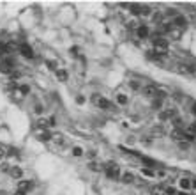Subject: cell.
Returning a JSON list of instances; mask_svg holds the SVG:
<instances>
[{
	"label": "cell",
	"instance_id": "1",
	"mask_svg": "<svg viewBox=\"0 0 196 195\" xmlns=\"http://www.w3.org/2000/svg\"><path fill=\"white\" fill-rule=\"evenodd\" d=\"M103 170L106 172V177H108V179H113V181L120 179V170H119V165H117L115 161H108Z\"/></svg>",
	"mask_w": 196,
	"mask_h": 195
},
{
	"label": "cell",
	"instance_id": "2",
	"mask_svg": "<svg viewBox=\"0 0 196 195\" xmlns=\"http://www.w3.org/2000/svg\"><path fill=\"white\" fill-rule=\"evenodd\" d=\"M154 50H155V53L164 55L166 50H168V41H166V39H163V37H155V39H154Z\"/></svg>",
	"mask_w": 196,
	"mask_h": 195
},
{
	"label": "cell",
	"instance_id": "3",
	"mask_svg": "<svg viewBox=\"0 0 196 195\" xmlns=\"http://www.w3.org/2000/svg\"><path fill=\"white\" fill-rule=\"evenodd\" d=\"M13 69H14V62L11 59H6V60L0 62V73H13Z\"/></svg>",
	"mask_w": 196,
	"mask_h": 195
},
{
	"label": "cell",
	"instance_id": "4",
	"mask_svg": "<svg viewBox=\"0 0 196 195\" xmlns=\"http://www.w3.org/2000/svg\"><path fill=\"white\" fill-rule=\"evenodd\" d=\"M141 92H143V96H147V98H155L157 87H155L154 83H148V85H145L143 89H141Z\"/></svg>",
	"mask_w": 196,
	"mask_h": 195
},
{
	"label": "cell",
	"instance_id": "5",
	"mask_svg": "<svg viewBox=\"0 0 196 195\" xmlns=\"http://www.w3.org/2000/svg\"><path fill=\"white\" fill-rule=\"evenodd\" d=\"M32 186H34V183H32V181L20 179V181H18V186H16V190H21V192H30V190H32Z\"/></svg>",
	"mask_w": 196,
	"mask_h": 195
},
{
	"label": "cell",
	"instance_id": "6",
	"mask_svg": "<svg viewBox=\"0 0 196 195\" xmlns=\"http://www.w3.org/2000/svg\"><path fill=\"white\" fill-rule=\"evenodd\" d=\"M20 53L23 55V57H27V59H32V57H34V50H32V46H28L27 43H23L20 46Z\"/></svg>",
	"mask_w": 196,
	"mask_h": 195
},
{
	"label": "cell",
	"instance_id": "7",
	"mask_svg": "<svg viewBox=\"0 0 196 195\" xmlns=\"http://www.w3.org/2000/svg\"><path fill=\"white\" fill-rule=\"evenodd\" d=\"M9 176H11L13 179H21V176H23V170H21L18 165H11V169H9Z\"/></svg>",
	"mask_w": 196,
	"mask_h": 195
},
{
	"label": "cell",
	"instance_id": "8",
	"mask_svg": "<svg viewBox=\"0 0 196 195\" xmlns=\"http://www.w3.org/2000/svg\"><path fill=\"white\" fill-rule=\"evenodd\" d=\"M96 105H97V107H99L101 110H112V108H113V105H112L110 101H108L106 98H99Z\"/></svg>",
	"mask_w": 196,
	"mask_h": 195
},
{
	"label": "cell",
	"instance_id": "9",
	"mask_svg": "<svg viewBox=\"0 0 196 195\" xmlns=\"http://www.w3.org/2000/svg\"><path fill=\"white\" fill-rule=\"evenodd\" d=\"M148 34H150V32H148V27H145V25H140V27L136 29V36L140 37V39H147Z\"/></svg>",
	"mask_w": 196,
	"mask_h": 195
},
{
	"label": "cell",
	"instance_id": "10",
	"mask_svg": "<svg viewBox=\"0 0 196 195\" xmlns=\"http://www.w3.org/2000/svg\"><path fill=\"white\" fill-rule=\"evenodd\" d=\"M122 183H126V185H131V183H134V176L131 172H126V174H122Z\"/></svg>",
	"mask_w": 196,
	"mask_h": 195
},
{
	"label": "cell",
	"instance_id": "11",
	"mask_svg": "<svg viewBox=\"0 0 196 195\" xmlns=\"http://www.w3.org/2000/svg\"><path fill=\"white\" fill-rule=\"evenodd\" d=\"M150 195H166V188L163 186H154L150 190Z\"/></svg>",
	"mask_w": 196,
	"mask_h": 195
},
{
	"label": "cell",
	"instance_id": "12",
	"mask_svg": "<svg viewBox=\"0 0 196 195\" xmlns=\"http://www.w3.org/2000/svg\"><path fill=\"white\" fill-rule=\"evenodd\" d=\"M67 76H69V75H67V71H65V69H57V78L60 80V82H65V80H67Z\"/></svg>",
	"mask_w": 196,
	"mask_h": 195
},
{
	"label": "cell",
	"instance_id": "13",
	"mask_svg": "<svg viewBox=\"0 0 196 195\" xmlns=\"http://www.w3.org/2000/svg\"><path fill=\"white\" fill-rule=\"evenodd\" d=\"M173 23H175V25H178V27H186V25H187V20H186L184 16H175Z\"/></svg>",
	"mask_w": 196,
	"mask_h": 195
},
{
	"label": "cell",
	"instance_id": "14",
	"mask_svg": "<svg viewBox=\"0 0 196 195\" xmlns=\"http://www.w3.org/2000/svg\"><path fill=\"white\" fill-rule=\"evenodd\" d=\"M51 137H53V135H49L48 131H41V133H39V140H41V142H48V140H51Z\"/></svg>",
	"mask_w": 196,
	"mask_h": 195
},
{
	"label": "cell",
	"instance_id": "15",
	"mask_svg": "<svg viewBox=\"0 0 196 195\" xmlns=\"http://www.w3.org/2000/svg\"><path fill=\"white\" fill-rule=\"evenodd\" d=\"M180 188H182V190H189L191 188V179L182 177V179H180Z\"/></svg>",
	"mask_w": 196,
	"mask_h": 195
},
{
	"label": "cell",
	"instance_id": "16",
	"mask_svg": "<svg viewBox=\"0 0 196 195\" xmlns=\"http://www.w3.org/2000/svg\"><path fill=\"white\" fill-rule=\"evenodd\" d=\"M35 126H37V128H41V130H44V131H46V128H48V126H49V123H48V121H46V119H39Z\"/></svg>",
	"mask_w": 196,
	"mask_h": 195
},
{
	"label": "cell",
	"instance_id": "17",
	"mask_svg": "<svg viewBox=\"0 0 196 195\" xmlns=\"http://www.w3.org/2000/svg\"><path fill=\"white\" fill-rule=\"evenodd\" d=\"M161 107H163V100L161 98H155L154 101H152V108L154 110H161Z\"/></svg>",
	"mask_w": 196,
	"mask_h": 195
},
{
	"label": "cell",
	"instance_id": "18",
	"mask_svg": "<svg viewBox=\"0 0 196 195\" xmlns=\"http://www.w3.org/2000/svg\"><path fill=\"white\" fill-rule=\"evenodd\" d=\"M88 169H90V170H94V172H101L104 167H99L96 161H90V163H88Z\"/></svg>",
	"mask_w": 196,
	"mask_h": 195
},
{
	"label": "cell",
	"instance_id": "19",
	"mask_svg": "<svg viewBox=\"0 0 196 195\" xmlns=\"http://www.w3.org/2000/svg\"><path fill=\"white\" fill-rule=\"evenodd\" d=\"M140 160L143 161V163H147L148 167H155V161H154V160H150V158H147V156H141Z\"/></svg>",
	"mask_w": 196,
	"mask_h": 195
},
{
	"label": "cell",
	"instance_id": "20",
	"mask_svg": "<svg viewBox=\"0 0 196 195\" xmlns=\"http://www.w3.org/2000/svg\"><path fill=\"white\" fill-rule=\"evenodd\" d=\"M9 169H11V165L7 161H0V172H9Z\"/></svg>",
	"mask_w": 196,
	"mask_h": 195
},
{
	"label": "cell",
	"instance_id": "21",
	"mask_svg": "<svg viewBox=\"0 0 196 195\" xmlns=\"http://www.w3.org/2000/svg\"><path fill=\"white\" fill-rule=\"evenodd\" d=\"M73 154H74V156H78V158H80V156H83V149H81V147H73Z\"/></svg>",
	"mask_w": 196,
	"mask_h": 195
},
{
	"label": "cell",
	"instance_id": "22",
	"mask_svg": "<svg viewBox=\"0 0 196 195\" xmlns=\"http://www.w3.org/2000/svg\"><path fill=\"white\" fill-rule=\"evenodd\" d=\"M117 101H119L120 105H126L127 103V96L126 94H119V96H117Z\"/></svg>",
	"mask_w": 196,
	"mask_h": 195
},
{
	"label": "cell",
	"instance_id": "23",
	"mask_svg": "<svg viewBox=\"0 0 196 195\" xmlns=\"http://www.w3.org/2000/svg\"><path fill=\"white\" fill-rule=\"evenodd\" d=\"M186 133H189V135H194V133H196V123L189 124V128H187V131H186Z\"/></svg>",
	"mask_w": 196,
	"mask_h": 195
},
{
	"label": "cell",
	"instance_id": "24",
	"mask_svg": "<svg viewBox=\"0 0 196 195\" xmlns=\"http://www.w3.org/2000/svg\"><path fill=\"white\" fill-rule=\"evenodd\" d=\"M178 147H180V149H182V151H187V149H189V142H178Z\"/></svg>",
	"mask_w": 196,
	"mask_h": 195
},
{
	"label": "cell",
	"instance_id": "25",
	"mask_svg": "<svg viewBox=\"0 0 196 195\" xmlns=\"http://www.w3.org/2000/svg\"><path fill=\"white\" fill-rule=\"evenodd\" d=\"M141 174H143V176H150V177H152V176H154V170H150V169H141Z\"/></svg>",
	"mask_w": 196,
	"mask_h": 195
},
{
	"label": "cell",
	"instance_id": "26",
	"mask_svg": "<svg viewBox=\"0 0 196 195\" xmlns=\"http://www.w3.org/2000/svg\"><path fill=\"white\" fill-rule=\"evenodd\" d=\"M53 140H55L57 144H64V137L62 135H53Z\"/></svg>",
	"mask_w": 196,
	"mask_h": 195
},
{
	"label": "cell",
	"instance_id": "27",
	"mask_svg": "<svg viewBox=\"0 0 196 195\" xmlns=\"http://www.w3.org/2000/svg\"><path fill=\"white\" fill-rule=\"evenodd\" d=\"M7 154H9V156H16V154H18V149H16V147H11V149L7 151Z\"/></svg>",
	"mask_w": 196,
	"mask_h": 195
},
{
	"label": "cell",
	"instance_id": "28",
	"mask_svg": "<svg viewBox=\"0 0 196 195\" xmlns=\"http://www.w3.org/2000/svg\"><path fill=\"white\" fill-rule=\"evenodd\" d=\"M177 193V190L173 186H170V188H166V195H175Z\"/></svg>",
	"mask_w": 196,
	"mask_h": 195
},
{
	"label": "cell",
	"instance_id": "29",
	"mask_svg": "<svg viewBox=\"0 0 196 195\" xmlns=\"http://www.w3.org/2000/svg\"><path fill=\"white\" fill-rule=\"evenodd\" d=\"M6 154H7L6 147H4V145H0V161H2V158H4V156H6Z\"/></svg>",
	"mask_w": 196,
	"mask_h": 195
},
{
	"label": "cell",
	"instance_id": "30",
	"mask_svg": "<svg viewBox=\"0 0 196 195\" xmlns=\"http://www.w3.org/2000/svg\"><path fill=\"white\" fill-rule=\"evenodd\" d=\"M42 110H44V108H42V105H35L34 112H35V114H42Z\"/></svg>",
	"mask_w": 196,
	"mask_h": 195
},
{
	"label": "cell",
	"instance_id": "31",
	"mask_svg": "<svg viewBox=\"0 0 196 195\" xmlns=\"http://www.w3.org/2000/svg\"><path fill=\"white\" fill-rule=\"evenodd\" d=\"M78 50H80V48H78V46H71V55H78Z\"/></svg>",
	"mask_w": 196,
	"mask_h": 195
},
{
	"label": "cell",
	"instance_id": "32",
	"mask_svg": "<svg viewBox=\"0 0 196 195\" xmlns=\"http://www.w3.org/2000/svg\"><path fill=\"white\" fill-rule=\"evenodd\" d=\"M21 92L28 94V92H30V87H28V85H21Z\"/></svg>",
	"mask_w": 196,
	"mask_h": 195
},
{
	"label": "cell",
	"instance_id": "33",
	"mask_svg": "<svg viewBox=\"0 0 196 195\" xmlns=\"http://www.w3.org/2000/svg\"><path fill=\"white\" fill-rule=\"evenodd\" d=\"M76 103H78V105H83V103H85V98H83V96H78V98H76Z\"/></svg>",
	"mask_w": 196,
	"mask_h": 195
},
{
	"label": "cell",
	"instance_id": "34",
	"mask_svg": "<svg viewBox=\"0 0 196 195\" xmlns=\"http://www.w3.org/2000/svg\"><path fill=\"white\" fill-rule=\"evenodd\" d=\"M46 64H48V67H49V69H57V64H55V62H51V60H48Z\"/></svg>",
	"mask_w": 196,
	"mask_h": 195
},
{
	"label": "cell",
	"instance_id": "35",
	"mask_svg": "<svg viewBox=\"0 0 196 195\" xmlns=\"http://www.w3.org/2000/svg\"><path fill=\"white\" fill-rule=\"evenodd\" d=\"M48 123H49V126H55V124H57V119H55V117H49Z\"/></svg>",
	"mask_w": 196,
	"mask_h": 195
},
{
	"label": "cell",
	"instance_id": "36",
	"mask_svg": "<svg viewBox=\"0 0 196 195\" xmlns=\"http://www.w3.org/2000/svg\"><path fill=\"white\" fill-rule=\"evenodd\" d=\"M96 154H97L96 151H88V152H87V156H88V158H96Z\"/></svg>",
	"mask_w": 196,
	"mask_h": 195
},
{
	"label": "cell",
	"instance_id": "37",
	"mask_svg": "<svg viewBox=\"0 0 196 195\" xmlns=\"http://www.w3.org/2000/svg\"><path fill=\"white\" fill-rule=\"evenodd\" d=\"M131 87H133V89H140V83H138V82H131Z\"/></svg>",
	"mask_w": 196,
	"mask_h": 195
},
{
	"label": "cell",
	"instance_id": "38",
	"mask_svg": "<svg viewBox=\"0 0 196 195\" xmlns=\"http://www.w3.org/2000/svg\"><path fill=\"white\" fill-rule=\"evenodd\" d=\"M14 195H27V192H21V190H16V192H14Z\"/></svg>",
	"mask_w": 196,
	"mask_h": 195
},
{
	"label": "cell",
	"instance_id": "39",
	"mask_svg": "<svg viewBox=\"0 0 196 195\" xmlns=\"http://www.w3.org/2000/svg\"><path fill=\"white\" fill-rule=\"evenodd\" d=\"M141 142H143V144H150V142H152V140H150V138H141Z\"/></svg>",
	"mask_w": 196,
	"mask_h": 195
},
{
	"label": "cell",
	"instance_id": "40",
	"mask_svg": "<svg viewBox=\"0 0 196 195\" xmlns=\"http://www.w3.org/2000/svg\"><path fill=\"white\" fill-rule=\"evenodd\" d=\"M191 112H193V114L196 116V103H193V108H191Z\"/></svg>",
	"mask_w": 196,
	"mask_h": 195
},
{
	"label": "cell",
	"instance_id": "41",
	"mask_svg": "<svg viewBox=\"0 0 196 195\" xmlns=\"http://www.w3.org/2000/svg\"><path fill=\"white\" fill-rule=\"evenodd\" d=\"M191 186H193V188H196V179H194V181H191Z\"/></svg>",
	"mask_w": 196,
	"mask_h": 195
},
{
	"label": "cell",
	"instance_id": "42",
	"mask_svg": "<svg viewBox=\"0 0 196 195\" xmlns=\"http://www.w3.org/2000/svg\"><path fill=\"white\" fill-rule=\"evenodd\" d=\"M175 195H187V193H186V192H177Z\"/></svg>",
	"mask_w": 196,
	"mask_h": 195
},
{
	"label": "cell",
	"instance_id": "43",
	"mask_svg": "<svg viewBox=\"0 0 196 195\" xmlns=\"http://www.w3.org/2000/svg\"><path fill=\"white\" fill-rule=\"evenodd\" d=\"M0 195H7V192L6 190H0Z\"/></svg>",
	"mask_w": 196,
	"mask_h": 195
}]
</instances>
